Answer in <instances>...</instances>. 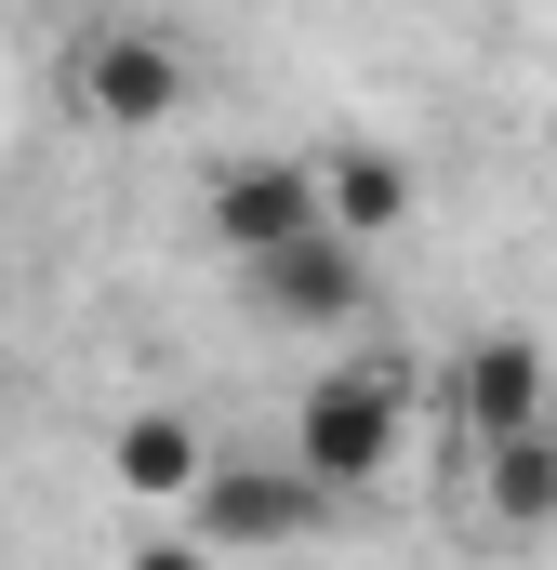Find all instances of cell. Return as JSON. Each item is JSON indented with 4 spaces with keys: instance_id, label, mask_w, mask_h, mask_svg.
I'll return each mask as SVG.
<instances>
[{
    "instance_id": "obj_1",
    "label": "cell",
    "mask_w": 557,
    "mask_h": 570,
    "mask_svg": "<svg viewBox=\"0 0 557 570\" xmlns=\"http://www.w3.org/2000/svg\"><path fill=\"white\" fill-rule=\"evenodd\" d=\"M399 438H412V372H399V358H345V372H319L305 412H292V478L332 504V491L385 478Z\"/></svg>"
},
{
    "instance_id": "obj_2",
    "label": "cell",
    "mask_w": 557,
    "mask_h": 570,
    "mask_svg": "<svg viewBox=\"0 0 557 570\" xmlns=\"http://www.w3.org/2000/svg\"><path fill=\"white\" fill-rule=\"evenodd\" d=\"M319 531V491L292 464H213L199 504H186V544L199 558H266V544H305Z\"/></svg>"
},
{
    "instance_id": "obj_3",
    "label": "cell",
    "mask_w": 557,
    "mask_h": 570,
    "mask_svg": "<svg viewBox=\"0 0 557 570\" xmlns=\"http://www.w3.org/2000/svg\"><path fill=\"white\" fill-rule=\"evenodd\" d=\"M213 239H226L240 266L319 239V159H240V173H213Z\"/></svg>"
},
{
    "instance_id": "obj_4",
    "label": "cell",
    "mask_w": 557,
    "mask_h": 570,
    "mask_svg": "<svg viewBox=\"0 0 557 570\" xmlns=\"http://www.w3.org/2000/svg\"><path fill=\"white\" fill-rule=\"evenodd\" d=\"M253 305H266L278 332H345V318H372V253H345L319 226V239H292V253L253 266Z\"/></svg>"
},
{
    "instance_id": "obj_5",
    "label": "cell",
    "mask_w": 557,
    "mask_h": 570,
    "mask_svg": "<svg viewBox=\"0 0 557 570\" xmlns=\"http://www.w3.org/2000/svg\"><path fill=\"white\" fill-rule=\"evenodd\" d=\"M80 107L120 120V134H159V120L186 107V53H173V27H107V40L80 53Z\"/></svg>"
},
{
    "instance_id": "obj_6",
    "label": "cell",
    "mask_w": 557,
    "mask_h": 570,
    "mask_svg": "<svg viewBox=\"0 0 557 570\" xmlns=\"http://www.w3.org/2000/svg\"><path fill=\"white\" fill-rule=\"evenodd\" d=\"M451 399H465V438H478V451H505V438H545V358H531L518 332H491V345H465Z\"/></svg>"
},
{
    "instance_id": "obj_7",
    "label": "cell",
    "mask_w": 557,
    "mask_h": 570,
    "mask_svg": "<svg viewBox=\"0 0 557 570\" xmlns=\"http://www.w3.org/2000/svg\"><path fill=\"white\" fill-rule=\"evenodd\" d=\"M319 226H332L345 253H372L385 226H412V159H399V146H345V159H319Z\"/></svg>"
},
{
    "instance_id": "obj_8",
    "label": "cell",
    "mask_w": 557,
    "mask_h": 570,
    "mask_svg": "<svg viewBox=\"0 0 557 570\" xmlns=\"http://www.w3.org/2000/svg\"><path fill=\"white\" fill-rule=\"evenodd\" d=\"M199 478H213V438L186 412H134L120 425V491L134 504H199Z\"/></svg>"
},
{
    "instance_id": "obj_9",
    "label": "cell",
    "mask_w": 557,
    "mask_h": 570,
    "mask_svg": "<svg viewBox=\"0 0 557 570\" xmlns=\"http://www.w3.org/2000/svg\"><path fill=\"white\" fill-rule=\"evenodd\" d=\"M478 491H491V531H505V544L557 531V425H545V438H505V451H478Z\"/></svg>"
},
{
    "instance_id": "obj_10",
    "label": "cell",
    "mask_w": 557,
    "mask_h": 570,
    "mask_svg": "<svg viewBox=\"0 0 557 570\" xmlns=\"http://www.w3.org/2000/svg\"><path fill=\"white\" fill-rule=\"evenodd\" d=\"M134 570H213V558H199L186 531H146V544H134Z\"/></svg>"
}]
</instances>
